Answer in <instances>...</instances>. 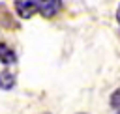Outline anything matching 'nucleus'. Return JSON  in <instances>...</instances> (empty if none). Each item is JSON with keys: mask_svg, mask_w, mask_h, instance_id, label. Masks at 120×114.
<instances>
[{"mask_svg": "<svg viewBox=\"0 0 120 114\" xmlns=\"http://www.w3.org/2000/svg\"><path fill=\"white\" fill-rule=\"evenodd\" d=\"M60 9H62V0H38V11L45 19L56 17Z\"/></svg>", "mask_w": 120, "mask_h": 114, "instance_id": "nucleus-2", "label": "nucleus"}, {"mask_svg": "<svg viewBox=\"0 0 120 114\" xmlns=\"http://www.w3.org/2000/svg\"><path fill=\"white\" fill-rule=\"evenodd\" d=\"M116 21H118V24H120V4H118V9H116Z\"/></svg>", "mask_w": 120, "mask_h": 114, "instance_id": "nucleus-6", "label": "nucleus"}, {"mask_svg": "<svg viewBox=\"0 0 120 114\" xmlns=\"http://www.w3.org/2000/svg\"><path fill=\"white\" fill-rule=\"evenodd\" d=\"M79 114H84V112H79Z\"/></svg>", "mask_w": 120, "mask_h": 114, "instance_id": "nucleus-7", "label": "nucleus"}, {"mask_svg": "<svg viewBox=\"0 0 120 114\" xmlns=\"http://www.w3.org/2000/svg\"><path fill=\"white\" fill-rule=\"evenodd\" d=\"M15 6V13L21 17V19H32L38 11V0H15L13 2Z\"/></svg>", "mask_w": 120, "mask_h": 114, "instance_id": "nucleus-1", "label": "nucleus"}, {"mask_svg": "<svg viewBox=\"0 0 120 114\" xmlns=\"http://www.w3.org/2000/svg\"><path fill=\"white\" fill-rule=\"evenodd\" d=\"M0 62L4 65H11L17 62V54L8 43H0Z\"/></svg>", "mask_w": 120, "mask_h": 114, "instance_id": "nucleus-3", "label": "nucleus"}, {"mask_svg": "<svg viewBox=\"0 0 120 114\" xmlns=\"http://www.w3.org/2000/svg\"><path fill=\"white\" fill-rule=\"evenodd\" d=\"M43 114H49V112H43Z\"/></svg>", "mask_w": 120, "mask_h": 114, "instance_id": "nucleus-8", "label": "nucleus"}, {"mask_svg": "<svg viewBox=\"0 0 120 114\" xmlns=\"http://www.w3.org/2000/svg\"><path fill=\"white\" fill-rule=\"evenodd\" d=\"M15 82H17V77H15L11 71L4 69V71L0 73V90H11V88L15 86Z\"/></svg>", "mask_w": 120, "mask_h": 114, "instance_id": "nucleus-4", "label": "nucleus"}, {"mask_svg": "<svg viewBox=\"0 0 120 114\" xmlns=\"http://www.w3.org/2000/svg\"><path fill=\"white\" fill-rule=\"evenodd\" d=\"M116 114H120V110H118V112H116Z\"/></svg>", "mask_w": 120, "mask_h": 114, "instance_id": "nucleus-9", "label": "nucleus"}, {"mask_svg": "<svg viewBox=\"0 0 120 114\" xmlns=\"http://www.w3.org/2000/svg\"><path fill=\"white\" fill-rule=\"evenodd\" d=\"M111 107L120 110V88L112 92V95H111Z\"/></svg>", "mask_w": 120, "mask_h": 114, "instance_id": "nucleus-5", "label": "nucleus"}]
</instances>
